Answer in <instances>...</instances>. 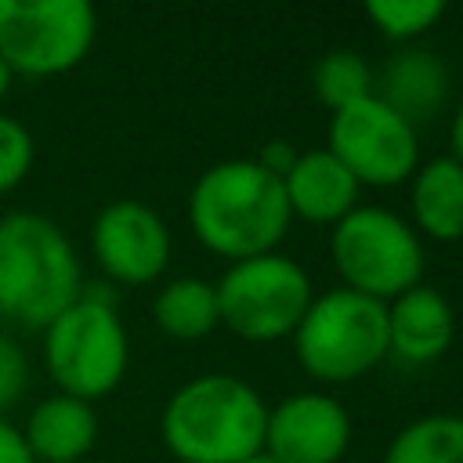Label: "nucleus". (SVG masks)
I'll return each mask as SVG.
<instances>
[{
  "label": "nucleus",
  "mask_w": 463,
  "mask_h": 463,
  "mask_svg": "<svg viewBox=\"0 0 463 463\" xmlns=\"http://www.w3.org/2000/svg\"><path fill=\"white\" fill-rule=\"evenodd\" d=\"M192 235L224 260L275 253L293 213L282 181L257 159H221L206 166L188 192Z\"/></svg>",
  "instance_id": "nucleus-1"
},
{
  "label": "nucleus",
  "mask_w": 463,
  "mask_h": 463,
  "mask_svg": "<svg viewBox=\"0 0 463 463\" xmlns=\"http://www.w3.org/2000/svg\"><path fill=\"white\" fill-rule=\"evenodd\" d=\"M268 402L232 373H203L181 383L163 412L159 434L181 463H239L264 449Z\"/></svg>",
  "instance_id": "nucleus-2"
},
{
  "label": "nucleus",
  "mask_w": 463,
  "mask_h": 463,
  "mask_svg": "<svg viewBox=\"0 0 463 463\" xmlns=\"http://www.w3.org/2000/svg\"><path fill=\"white\" fill-rule=\"evenodd\" d=\"M83 293L72 239L43 213L11 210L0 217V318L22 329H47Z\"/></svg>",
  "instance_id": "nucleus-3"
},
{
  "label": "nucleus",
  "mask_w": 463,
  "mask_h": 463,
  "mask_svg": "<svg viewBox=\"0 0 463 463\" xmlns=\"http://www.w3.org/2000/svg\"><path fill=\"white\" fill-rule=\"evenodd\" d=\"M43 362L61 394L90 405L123 383L130 336L109 286H83V293L43 329Z\"/></svg>",
  "instance_id": "nucleus-4"
},
{
  "label": "nucleus",
  "mask_w": 463,
  "mask_h": 463,
  "mask_svg": "<svg viewBox=\"0 0 463 463\" xmlns=\"http://www.w3.org/2000/svg\"><path fill=\"white\" fill-rule=\"evenodd\" d=\"M300 369L318 383H351L387 358V304L354 289L315 293L293 329Z\"/></svg>",
  "instance_id": "nucleus-5"
},
{
  "label": "nucleus",
  "mask_w": 463,
  "mask_h": 463,
  "mask_svg": "<svg viewBox=\"0 0 463 463\" xmlns=\"http://www.w3.org/2000/svg\"><path fill=\"white\" fill-rule=\"evenodd\" d=\"M329 257L344 289L373 297L380 304L420 286L423 239L416 228L387 206H354L329 232Z\"/></svg>",
  "instance_id": "nucleus-6"
},
{
  "label": "nucleus",
  "mask_w": 463,
  "mask_h": 463,
  "mask_svg": "<svg viewBox=\"0 0 463 463\" xmlns=\"http://www.w3.org/2000/svg\"><path fill=\"white\" fill-rule=\"evenodd\" d=\"M221 326L250 344H271L293 336L307 304L315 300L311 275L286 253H260L228 264L213 282Z\"/></svg>",
  "instance_id": "nucleus-7"
},
{
  "label": "nucleus",
  "mask_w": 463,
  "mask_h": 463,
  "mask_svg": "<svg viewBox=\"0 0 463 463\" xmlns=\"http://www.w3.org/2000/svg\"><path fill=\"white\" fill-rule=\"evenodd\" d=\"M98 36L87 0H0V58L11 76H61L76 69Z\"/></svg>",
  "instance_id": "nucleus-8"
},
{
  "label": "nucleus",
  "mask_w": 463,
  "mask_h": 463,
  "mask_svg": "<svg viewBox=\"0 0 463 463\" xmlns=\"http://www.w3.org/2000/svg\"><path fill=\"white\" fill-rule=\"evenodd\" d=\"M326 148L351 170L358 184H369V188L405 184L420 166L416 127H409L376 94L329 116Z\"/></svg>",
  "instance_id": "nucleus-9"
},
{
  "label": "nucleus",
  "mask_w": 463,
  "mask_h": 463,
  "mask_svg": "<svg viewBox=\"0 0 463 463\" xmlns=\"http://www.w3.org/2000/svg\"><path fill=\"white\" fill-rule=\"evenodd\" d=\"M170 228L141 199H112L94 213L90 253L105 279L119 286H148L170 264Z\"/></svg>",
  "instance_id": "nucleus-10"
},
{
  "label": "nucleus",
  "mask_w": 463,
  "mask_h": 463,
  "mask_svg": "<svg viewBox=\"0 0 463 463\" xmlns=\"http://www.w3.org/2000/svg\"><path fill=\"white\" fill-rule=\"evenodd\" d=\"M351 416L326 391H297L268 405L264 452L279 463H344Z\"/></svg>",
  "instance_id": "nucleus-11"
},
{
  "label": "nucleus",
  "mask_w": 463,
  "mask_h": 463,
  "mask_svg": "<svg viewBox=\"0 0 463 463\" xmlns=\"http://www.w3.org/2000/svg\"><path fill=\"white\" fill-rule=\"evenodd\" d=\"M373 94L387 109H394L409 127H423L445 112L452 94V76L441 54L409 43L387 58Z\"/></svg>",
  "instance_id": "nucleus-12"
},
{
  "label": "nucleus",
  "mask_w": 463,
  "mask_h": 463,
  "mask_svg": "<svg viewBox=\"0 0 463 463\" xmlns=\"http://www.w3.org/2000/svg\"><path fill=\"white\" fill-rule=\"evenodd\" d=\"M456 311L449 297L427 282L387 300V354L409 365H427L449 351Z\"/></svg>",
  "instance_id": "nucleus-13"
},
{
  "label": "nucleus",
  "mask_w": 463,
  "mask_h": 463,
  "mask_svg": "<svg viewBox=\"0 0 463 463\" xmlns=\"http://www.w3.org/2000/svg\"><path fill=\"white\" fill-rule=\"evenodd\" d=\"M282 192L293 217L333 228L340 217H347L358 206L362 184L329 148H307L282 177Z\"/></svg>",
  "instance_id": "nucleus-14"
},
{
  "label": "nucleus",
  "mask_w": 463,
  "mask_h": 463,
  "mask_svg": "<svg viewBox=\"0 0 463 463\" xmlns=\"http://www.w3.org/2000/svg\"><path fill=\"white\" fill-rule=\"evenodd\" d=\"M22 438L36 463H83L98 441V412L72 394H51L33 405Z\"/></svg>",
  "instance_id": "nucleus-15"
},
{
  "label": "nucleus",
  "mask_w": 463,
  "mask_h": 463,
  "mask_svg": "<svg viewBox=\"0 0 463 463\" xmlns=\"http://www.w3.org/2000/svg\"><path fill=\"white\" fill-rule=\"evenodd\" d=\"M409 224L420 239H463V163H456L452 156H434L412 170Z\"/></svg>",
  "instance_id": "nucleus-16"
},
{
  "label": "nucleus",
  "mask_w": 463,
  "mask_h": 463,
  "mask_svg": "<svg viewBox=\"0 0 463 463\" xmlns=\"http://www.w3.org/2000/svg\"><path fill=\"white\" fill-rule=\"evenodd\" d=\"M152 318L174 340L210 336L221 326L213 282H206L199 275H181V279L163 282V289L152 300Z\"/></svg>",
  "instance_id": "nucleus-17"
},
{
  "label": "nucleus",
  "mask_w": 463,
  "mask_h": 463,
  "mask_svg": "<svg viewBox=\"0 0 463 463\" xmlns=\"http://www.w3.org/2000/svg\"><path fill=\"white\" fill-rule=\"evenodd\" d=\"M383 463H463V416L430 412L405 423L391 438Z\"/></svg>",
  "instance_id": "nucleus-18"
},
{
  "label": "nucleus",
  "mask_w": 463,
  "mask_h": 463,
  "mask_svg": "<svg viewBox=\"0 0 463 463\" xmlns=\"http://www.w3.org/2000/svg\"><path fill=\"white\" fill-rule=\"evenodd\" d=\"M311 87H315V98L329 112H340V109L369 98L376 87V76H373V65L358 51L336 47L318 58V65L311 72Z\"/></svg>",
  "instance_id": "nucleus-19"
},
{
  "label": "nucleus",
  "mask_w": 463,
  "mask_h": 463,
  "mask_svg": "<svg viewBox=\"0 0 463 463\" xmlns=\"http://www.w3.org/2000/svg\"><path fill=\"white\" fill-rule=\"evenodd\" d=\"M445 14L441 0H373L365 4V18L394 43L409 47L416 36L434 29Z\"/></svg>",
  "instance_id": "nucleus-20"
},
{
  "label": "nucleus",
  "mask_w": 463,
  "mask_h": 463,
  "mask_svg": "<svg viewBox=\"0 0 463 463\" xmlns=\"http://www.w3.org/2000/svg\"><path fill=\"white\" fill-rule=\"evenodd\" d=\"M33 156H36V145L29 127L0 112V195L25 181V174L33 170Z\"/></svg>",
  "instance_id": "nucleus-21"
},
{
  "label": "nucleus",
  "mask_w": 463,
  "mask_h": 463,
  "mask_svg": "<svg viewBox=\"0 0 463 463\" xmlns=\"http://www.w3.org/2000/svg\"><path fill=\"white\" fill-rule=\"evenodd\" d=\"M29 387V358L25 351L0 333V412H7Z\"/></svg>",
  "instance_id": "nucleus-22"
},
{
  "label": "nucleus",
  "mask_w": 463,
  "mask_h": 463,
  "mask_svg": "<svg viewBox=\"0 0 463 463\" xmlns=\"http://www.w3.org/2000/svg\"><path fill=\"white\" fill-rule=\"evenodd\" d=\"M297 148H293V141H286V137H271L264 148H260V156H257V163L268 170V174H275L279 181L289 174V166L297 163Z\"/></svg>",
  "instance_id": "nucleus-23"
},
{
  "label": "nucleus",
  "mask_w": 463,
  "mask_h": 463,
  "mask_svg": "<svg viewBox=\"0 0 463 463\" xmlns=\"http://www.w3.org/2000/svg\"><path fill=\"white\" fill-rule=\"evenodd\" d=\"M0 463H36L22 438V427H14L4 412H0Z\"/></svg>",
  "instance_id": "nucleus-24"
},
{
  "label": "nucleus",
  "mask_w": 463,
  "mask_h": 463,
  "mask_svg": "<svg viewBox=\"0 0 463 463\" xmlns=\"http://www.w3.org/2000/svg\"><path fill=\"white\" fill-rule=\"evenodd\" d=\"M449 145H452V159L456 163H463V101L456 105V112H452V123H449Z\"/></svg>",
  "instance_id": "nucleus-25"
},
{
  "label": "nucleus",
  "mask_w": 463,
  "mask_h": 463,
  "mask_svg": "<svg viewBox=\"0 0 463 463\" xmlns=\"http://www.w3.org/2000/svg\"><path fill=\"white\" fill-rule=\"evenodd\" d=\"M11 80H14V76H11V69H7V65H4V58H0V98L7 94V87H11Z\"/></svg>",
  "instance_id": "nucleus-26"
},
{
  "label": "nucleus",
  "mask_w": 463,
  "mask_h": 463,
  "mask_svg": "<svg viewBox=\"0 0 463 463\" xmlns=\"http://www.w3.org/2000/svg\"><path fill=\"white\" fill-rule=\"evenodd\" d=\"M239 463H279V459H275V456H268V452L260 449V452H253V456H246V459H239Z\"/></svg>",
  "instance_id": "nucleus-27"
}]
</instances>
